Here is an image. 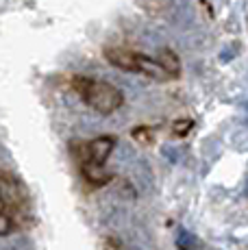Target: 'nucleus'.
Here are the masks:
<instances>
[{
	"mask_svg": "<svg viewBox=\"0 0 248 250\" xmlns=\"http://www.w3.org/2000/svg\"><path fill=\"white\" fill-rule=\"evenodd\" d=\"M81 167V174H83V179L89 183L92 187H104L109 181H111V172L107 170L104 166H98V163H79Z\"/></svg>",
	"mask_w": 248,
	"mask_h": 250,
	"instance_id": "nucleus-5",
	"label": "nucleus"
},
{
	"mask_svg": "<svg viewBox=\"0 0 248 250\" xmlns=\"http://www.w3.org/2000/svg\"><path fill=\"white\" fill-rule=\"evenodd\" d=\"M0 203H2L4 211L16 218V213H22L26 209V191L16 179L0 174Z\"/></svg>",
	"mask_w": 248,
	"mask_h": 250,
	"instance_id": "nucleus-3",
	"label": "nucleus"
},
{
	"mask_svg": "<svg viewBox=\"0 0 248 250\" xmlns=\"http://www.w3.org/2000/svg\"><path fill=\"white\" fill-rule=\"evenodd\" d=\"M137 72H140V74L150 76V79H157V81H170L168 74L161 70V65L157 63L155 59L144 57V55H140V61H137Z\"/></svg>",
	"mask_w": 248,
	"mask_h": 250,
	"instance_id": "nucleus-7",
	"label": "nucleus"
},
{
	"mask_svg": "<svg viewBox=\"0 0 248 250\" xmlns=\"http://www.w3.org/2000/svg\"><path fill=\"white\" fill-rule=\"evenodd\" d=\"M0 174H2V172H0Z\"/></svg>",
	"mask_w": 248,
	"mask_h": 250,
	"instance_id": "nucleus-12",
	"label": "nucleus"
},
{
	"mask_svg": "<svg viewBox=\"0 0 248 250\" xmlns=\"http://www.w3.org/2000/svg\"><path fill=\"white\" fill-rule=\"evenodd\" d=\"M72 89L81 98L85 100L87 107H92L94 111L109 115L124 104V94L116 85L104 83V81H94L87 76H74L72 79Z\"/></svg>",
	"mask_w": 248,
	"mask_h": 250,
	"instance_id": "nucleus-1",
	"label": "nucleus"
},
{
	"mask_svg": "<svg viewBox=\"0 0 248 250\" xmlns=\"http://www.w3.org/2000/svg\"><path fill=\"white\" fill-rule=\"evenodd\" d=\"M116 148V137L113 135H98L89 142H72L70 144V150H72V157L79 163H98V166H104V161L109 159V155Z\"/></svg>",
	"mask_w": 248,
	"mask_h": 250,
	"instance_id": "nucleus-2",
	"label": "nucleus"
},
{
	"mask_svg": "<svg viewBox=\"0 0 248 250\" xmlns=\"http://www.w3.org/2000/svg\"><path fill=\"white\" fill-rule=\"evenodd\" d=\"M155 61L168 74V79H179L181 76V59L172 48H159V57Z\"/></svg>",
	"mask_w": 248,
	"mask_h": 250,
	"instance_id": "nucleus-6",
	"label": "nucleus"
},
{
	"mask_svg": "<svg viewBox=\"0 0 248 250\" xmlns=\"http://www.w3.org/2000/svg\"><path fill=\"white\" fill-rule=\"evenodd\" d=\"M103 250H126V246H124V244L118 237L109 235V237L103 239Z\"/></svg>",
	"mask_w": 248,
	"mask_h": 250,
	"instance_id": "nucleus-11",
	"label": "nucleus"
},
{
	"mask_svg": "<svg viewBox=\"0 0 248 250\" xmlns=\"http://www.w3.org/2000/svg\"><path fill=\"white\" fill-rule=\"evenodd\" d=\"M194 128V120L189 118H179L176 122L172 124V135L174 137H185L189 131Z\"/></svg>",
	"mask_w": 248,
	"mask_h": 250,
	"instance_id": "nucleus-9",
	"label": "nucleus"
},
{
	"mask_svg": "<svg viewBox=\"0 0 248 250\" xmlns=\"http://www.w3.org/2000/svg\"><path fill=\"white\" fill-rule=\"evenodd\" d=\"M152 128L150 126H135L131 131V137L135 139L137 144H142V146H150L152 144V139H155V135H152Z\"/></svg>",
	"mask_w": 248,
	"mask_h": 250,
	"instance_id": "nucleus-8",
	"label": "nucleus"
},
{
	"mask_svg": "<svg viewBox=\"0 0 248 250\" xmlns=\"http://www.w3.org/2000/svg\"><path fill=\"white\" fill-rule=\"evenodd\" d=\"M16 227H18L16 218H13L11 213H7V211H0V237H2V235L13 233Z\"/></svg>",
	"mask_w": 248,
	"mask_h": 250,
	"instance_id": "nucleus-10",
	"label": "nucleus"
},
{
	"mask_svg": "<svg viewBox=\"0 0 248 250\" xmlns=\"http://www.w3.org/2000/svg\"><path fill=\"white\" fill-rule=\"evenodd\" d=\"M103 57L118 70L124 72H137V61H140V52L128 50L122 46H107L103 50Z\"/></svg>",
	"mask_w": 248,
	"mask_h": 250,
	"instance_id": "nucleus-4",
	"label": "nucleus"
}]
</instances>
